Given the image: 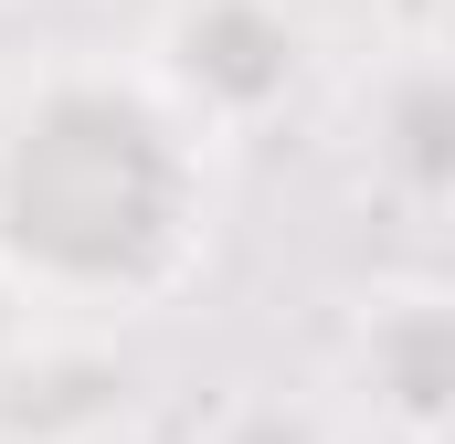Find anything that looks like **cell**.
Listing matches in <instances>:
<instances>
[{"label": "cell", "mask_w": 455, "mask_h": 444, "mask_svg": "<svg viewBox=\"0 0 455 444\" xmlns=\"http://www.w3.org/2000/svg\"><path fill=\"white\" fill-rule=\"evenodd\" d=\"M233 212V138L159 85L127 43H64L0 64V297L53 329L170 318Z\"/></svg>", "instance_id": "obj_1"}, {"label": "cell", "mask_w": 455, "mask_h": 444, "mask_svg": "<svg viewBox=\"0 0 455 444\" xmlns=\"http://www.w3.org/2000/svg\"><path fill=\"white\" fill-rule=\"evenodd\" d=\"M138 53H148L159 85L202 116L212 138H233V148H243L254 127H275V116L318 85V43H307L275 0H170Z\"/></svg>", "instance_id": "obj_2"}, {"label": "cell", "mask_w": 455, "mask_h": 444, "mask_svg": "<svg viewBox=\"0 0 455 444\" xmlns=\"http://www.w3.org/2000/svg\"><path fill=\"white\" fill-rule=\"evenodd\" d=\"M329 392L360 424V444H445L455 424V297L435 275H381L349 297Z\"/></svg>", "instance_id": "obj_3"}, {"label": "cell", "mask_w": 455, "mask_h": 444, "mask_svg": "<svg viewBox=\"0 0 455 444\" xmlns=\"http://www.w3.org/2000/svg\"><path fill=\"white\" fill-rule=\"evenodd\" d=\"M349 159L392 212L435 222L455 180V85L424 32H371L349 64Z\"/></svg>", "instance_id": "obj_4"}, {"label": "cell", "mask_w": 455, "mask_h": 444, "mask_svg": "<svg viewBox=\"0 0 455 444\" xmlns=\"http://www.w3.org/2000/svg\"><path fill=\"white\" fill-rule=\"evenodd\" d=\"M180 444H360V424L339 413L329 381H243Z\"/></svg>", "instance_id": "obj_5"}, {"label": "cell", "mask_w": 455, "mask_h": 444, "mask_svg": "<svg viewBox=\"0 0 455 444\" xmlns=\"http://www.w3.org/2000/svg\"><path fill=\"white\" fill-rule=\"evenodd\" d=\"M275 11H286V21H297L318 53H339V43L360 53L371 32H392V11H403V0H275Z\"/></svg>", "instance_id": "obj_6"}]
</instances>
